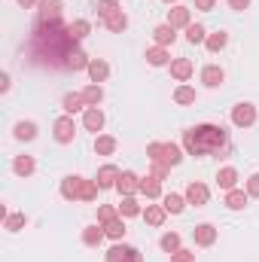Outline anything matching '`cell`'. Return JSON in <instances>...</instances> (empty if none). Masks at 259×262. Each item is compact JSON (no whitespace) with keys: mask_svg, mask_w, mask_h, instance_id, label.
Returning a JSON list of instances; mask_svg holds the SVG:
<instances>
[{"mask_svg":"<svg viewBox=\"0 0 259 262\" xmlns=\"http://www.w3.org/2000/svg\"><path fill=\"white\" fill-rule=\"evenodd\" d=\"M195 89L192 85H177L174 89V104H180V107H186V104H195Z\"/></svg>","mask_w":259,"mask_h":262,"instance_id":"1f68e13d","label":"cell"},{"mask_svg":"<svg viewBox=\"0 0 259 262\" xmlns=\"http://www.w3.org/2000/svg\"><path fill=\"white\" fill-rule=\"evenodd\" d=\"M247 198H250V195H247L244 189H229L223 204H226L229 210H244V207H247Z\"/></svg>","mask_w":259,"mask_h":262,"instance_id":"cb8c5ba5","label":"cell"},{"mask_svg":"<svg viewBox=\"0 0 259 262\" xmlns=\"http://www.w3.org/2000/svg\"><path fill=\"white\" fill-rule=\"evenodd\" d=\"M107 76H110V64H107L104 58H92V61H89V79H92V82L101 85Z\"/></svg>","mask_w":259,"mask_h":262,"instance_id":"2e32d148","label":"cell"},{"mask_svg":"<svg viewBox=\"0 0 259 262\" xmlns=\"http://www.w3.org/2000/svg\"><path fill=\"white\" fill-rule=\"evenodd\" d=\"M171 262H195V253L192 250H177V253H171Z\"/></svg>","mask_w":259,"mask_h":262,"instance_id":"ee69618b","label":"cell"},{"mask_svg":"<svg viewBox=\"0 0 259 262\" xmlns=\"http://www.w3.org/2000/svg\"><path fill=\"white\" fill-rule=\"evenodd\" d=\"M146 61L153 67H165V64H171L174 58H171V52H168V46H153V49H146V55H143Z\"/></svg>","mask_w":259,"mask_h":262,"instance_id":"5bb4252c","label":"cell"},{"mask_svg":"<svg viewBox=\"0 0 259 262\" xmlns=\"http://www.w3.org/2000/svg\"><path fill=\"white\" fill-rule=\"evenodd\" d=\"M107 262H143V256L131 244H116V247L107 250Z\"/></svg>","mask_w":259,"mask_h":262,"instance_id":"3957f363","label":"cell"},{"mask_svg":"<svg viewBox=\"0 0 259 262\" xmlns=\"http://www.w3.org/2000/svg\"><path fill=\"white\" fill-rule=\"evenodd\" d=\"M165 216H168L165 204H146V210H143V220H146L149 226H162V223H165Z\"/></svg>","mask_w":259,"mask_h":262,"instance_id":"d4e9b609","label":"cell"},{"mask_svg":"<svg viewBox=\"0 0 259 262\" xmlns=\"http://www.w3.org/2000/svg\"><path fill=\"white\" fill-rule=\"evenodd\" d=\"M168 174H171V168H168V165H162V162H153V177H159V180H168Z\"/></svg>","mask_w":259,"mask_h":262,"instance_id":"bcb514c9","label":"cell"},{"mask_svg":"<svg viewBox=\"0 0 259 262\" xmlns=\"http://www.w3.org/2000/svg\"><path fill=\"white\" fill-rule=\"evenodd\" d=\"M119 216V207H113V204H101L98 207V223L104 226V223H110V220H116Z\"/></svg>","mask_w":259,"mask_h":262,"instance_id":"b9f144b4","label":"cell"},{"mask_svg":"<svg viewBox=\"0 0 259 262\" xmlns=\"http://www.w3.org/2000/svg\"><path fill=\"white\" fill-rule=\"evenodd\" d=\"M95 152H98V156H113V152H116V137L98 134V137H95Z\"/></svg>","mask_w":259,"mask_h":262,"instance_id":"4316f807","label":"cell"},{"mask_svg":"<svg viewBox=\"0 0 259 262\" xmlns=\"http://www.w3.org/2000/svg\"><path fill=\"white\" fill-rule=\"evenodd\" d=\"M104 28H107V31H113V34H122V31L128 28V15L119 9V12H113L110 18H104Z\"/></svg>","mask_w":259,"mask_h":262,"instance_id":"484cf974","label":"cell"},{"mask_svg":"<svg viewBox=\"0 0 259 262\" xmlns=\"http://www.w3.org/2000/svg\"><path fill=\"white\" fill-rule=\"evenodd\" d=\"M229 6L241 12V9H247V6H250V0H229Z\"/></svg>","mask_w":259,"mask_h":262,"instance_id":"c3c4849f","label":"cell"},{"mask_svg":"<svg viewBox=\"0 0 259 262\" xmlns=\"http://www.w3.org/2000/svg\"><path fill=\"white\" fill-rule=\"evenodd\" d=\"M12 171H15L18 177H31V174L37 171V162H34V156H15V162H12Z\"/></svg>","mask_w":259,"mask_h":262,"instance_id":"603a6c76","label":"cell"},{"mask_svg":"<svg viewBox=\"0 0 259 262\" xmlns=\"http://www.w3.org/2000/svg\"><path fill=\"white\" fill-rule=\"evenodd\" d=\"M61 107H64L67 116H73V113H82V110H89V107H85V98H82V92H67L64 101H61Z\"/></svg>","mask_w":259,"mask_h":262,"instance_id":"7c38bea8","label":"cell"},{"mask_svg":"<svg viewBox=\"0 0 259 262\" xmlns=\"http://www.w3.org/2000/svg\"><path fill=\"white\" fill-rule=\"evenodd\" d=\"M95 9H98V18L104 21V18H110L113 12H119V3H116V0H98Z\"/></svg>","mask_w":259,"mask_h":262,"instance_id":"ab89813d","label":"cell"},{"mask_svg":"<svg viewBox=\"0 0 259 262\" xmlns=\"http://www.w3.org/2000/svg\"><path fill=\"white\" fill-rule=\"evenodd\" d=\"M82 125H85V131H98L104 128V113L98 110V107H89L85 113H82Z\"/></svg>","mask_w":259,"mask_h":262,"instance_id":"e0dca14e","label":"cell"},{"mask_svg":"<svg viewBox=\"0 0 259 262\" xmlns=\"http://www.w3.org/2000/svg\"><path fill=\"white\" fill-rule=\"evenodd\" d=\"M168 67H171V76H174L177 82H186V79L195 73V64L189 61V58H174Z\"/></svg>","mask_w":259,"mask_h":262,"instance_id":"9c48e42d","label":"cell"},{"mask_svg":"<svg viewBox=\"0 0 259 262\" xmlns=\"http://www.w3.org/2000/svg\"><path fill=\"white\" fill-rule=\"evenodd\" d=\"M37 3H40V0H18V6H21V9H34Z\"/></svg>","mask_w":259,"mask_h":262,"instance_id":"f907efd6","label":"cell"},{"mask_svg":"<svg viewBox=\"0 0 259 262\" xmlns=\"http://www.w3.org/2000/svg\"><path fill=\"white\" fill-rule=\"evenodd\" d=\"M217 186H220V189H226V192H229V189H235V186H238V171H235V168H229V165H226V168H220V171H217Z\"/></svg>","mask_w":259,"mask_h":262,"instance_id":"ffe728a7","label":"cell"},{"mask_svg":"<svg viewBox=\"0 0 259 262\" xmlns=\"http://www.w3.org/2000/svg\"><path fill=\"white\" fill-rule=\"evenodd\" d=\"M104 232H107V238H113V241H122L125 238V223H122V216H116V220H110V223H104Z\"/></svg>","mask_w":259,"mask_h":262,"instance_id":"f1b7e54d","label":"cell"},{"mask_svg":"<svg viewBox=\"0 0 259 262\" xmlns=\"http://www.w3.org/2000/svg\"><path fill=\"white\" fill-rule=\"evenodd\" d=\"M217 6V0H195V9H201V12H210Z\"/></svg>","mask_w":259,"mask_h":262,"instance_id":"7dc6e473","label":"cell"},{"mask_svg":"<svg viewBox=\"0 0 259 262\" xmlns=\"http://www.w3.org/2000/svg\"><path fill=\"white\" fill-rule=\"evenodd\" d=\"M192 238L198 247H210L213 241H217V229L210 226V223H201V226H195L192 229Z\"/></svg>","mask_w":259,"mask_h":262,"instance_id":"8fae6325","label":"cell"},{"mask_svg":"<svg viewBox=\"0 0 259 262\" xmlns=\"http://www.w3.org/2000/svg\"><path fill=\"white\" fill-rule=\"evenodd\" d=\"M153 40H156V46H171V43L177 40V28H171V25L165 21V25L153 28Z\"/></svg>","mask_w":259,"mask_h":262,"instance_id":"9a60e30c","label":"cell"},{"mask_svg":"<svg viewBox=\"0 0 259 262\" xmlns=\"http://www.w3.org/2000/svg\"><path fill=\"white\" fill-rule=\"evenodd\" d=\"M52 134H55L58 143H73V137H76V122H73V116H61V119H55Z\"/></svg>","mask_w":259,"mask_h":262,"instance_id":"277c9868","label":"cell"},{"mask_svg":"<svg viewBox=\"0 0 259 262\" xmlns=\"http://www.w3.org/2000/svg\"><path fill=\"white\" fill-rule=\"evenodd\" d=\"M119 216H143V207L137 204V198L134 195H125L122 198V204H119Z\"/></svg>","mask_w":259,"mask_h":262,"instance_id":"4dcf8cb0","label":"cell"},{"mask_svg":"<svg viewBox=\"0 0 259 262\" xmlns=\"http://www.w3.org/2000/svg\"><path fill=\"white\" fill-rule=\"evenodd\" d=\"M12 134H15V140H34L37 137V122H31V119L28 122H18Z\"/></svg>","mask_w":259,"mask_h":262,"instance_id":"d590c367","label":"cell"},{"mask_svg":"<svg viewBox=\"0 0 259 262\" xmlns=\"http://www.w3.org/2000/svg\"><path fill=\"white\" fill-rule=\"evenodd\" d=\"M82 180H85V177H64V180H61V198H64V201H79Z\"/></svg>","mask_w":259,"mask_h":262,"instance_id":"4fadbf2b","label":"cell"},{"mask_svg":"<svg viewBox=\"0 0 259 262\" xmlns=\"http://www.w3.org/2000/svg\"><path fill=\"white\" fill-rule=\"evenodd\" d=\"M162 149H165V143H149L146 146V159L149 162H162Z\"/></svg>","mask_w":259,"mask_h":262,"instance_id":"7bdbcfd3","label":"cell"},{"mask_svg":"<svg viewBox=\"0 0 259 262\" xmlns=\"http://www.w3.org/2000/svg\"><path fill=\"white\" fill-rule=\"evenodd\" d=\"M89 55L82 52V49H73L70 55H67V70H89Z\"/></svg>","mask_w":259,"mask_h":262,"instance_id":"f546056e","label":"cell"},{"mask_svg":"<svg viewBox=\"0 0 259 262\" xmlns=\"http://www.w3.org/2000/svg\"><path fill=\"white\" fill-rule=\"evenodd\" d=\"M168 25L171 28H189L192 21H189V6H174V9H168Z\"/></svg>","mask_w":259,"mask_h":262,"instance_id":"d6986e66","label":"cell"},{"mask_svg":"<svg viewBox=\"0 0 259 262\" xmlns=\"http://www.w3.org/2000/svg\"><path fill=\"white\" fill-rule=\"evenodd\" d=\"M226 43H229V34L226 31H217V34H207V52H223L226 49Z\"/></svg>","mask_w":259,"mask_h":262,"instance_id":"d6a6232c","label":"cell"},{"mask_svg":"<svg viewBox=\"0 0 259 262\" xmlns=\"http://www.w3.org/2000/svg\"><path fill=\"white\" fill-rule=\"evenodd\" d=\"M226 140H229V137H226V128H223V125H210V122L183 131V149H186L189 156H195V159L220 152V149L226 146Z\"/></svg>","mask_w":259,"mask_h":262,"instance_id":"6da1fadb","label":"cell"},{"mask_svg":"<svg viewBox=\"0 0 259 262\" xmlns=\"http://www.w3.org/2000/svg\"><path fill=\"white\" fill-rule=\"evenodd\" d=\"M201 82H204L207 89H220V85L226 82V73H223V67L207 64L204 70H201Z\"/></svg>","mask_w":259,"mask_h":262,"instance_id":"30bf717a","label":"cell"},{"mask_svg":"<svg viewBox=\"0 0 259 262\" xmlns=\"http://www.w3.org/2000/svg\"><path fill=\"white\" fill-rule=\"evenodd\" d=\"M247 195L259 198V174H250V177H247Z\"/></svg>","mask_w":259,"mask_h":262,"instance_id":"f6af8a7d","label":"cell"},{"mask_svg":"<svg viewBox=\"0 0 259 262\" xmlns=\"http://www.w3.org/2000/svg\"><path fill=\"white\" fill-rule=\"evenodd\" d=\"M116 189H119V195H134V192H140V177L134 174V171H122L119 174V180H116Z\"/></svg>","mask_w":259,"mask_h":262,"instance_id":"52a82bcc","label":"cell"},{"mask_svg":"<svg viewBox=\"0 0 259 262\" xmlns=\"http://www.w3.org/2000/svg\"><path fill=\"white\" fill-rule=\"evenodd\" d=\"M159 244H162L165 253H177V250H180V235H177V232H165Z\"/></svg>","mask_w":259,"mask_h":262,"instance_id":"74e56055","label":"cell"},{"mask_svg":"<svg viewBox=\"0 0 259 262\" xmlns=\"http://www.w3.org/2000/svg\"><path fill=\"white\" fill-rule=\"evenodd\" d=\"M180 162H183V149H180L177 143H165V149H162V165L177 168Z\"/></svg>","mask_w":259,"mask_h":262,"instance_id":"7402d4cb","label":"cell"},{"mask_svg":"<svg viewBox=\"0 0 259 262\" xmlns=\"http://www.w3.org/2000/svg\"><path fill=\"white\" fill-rule=\"evenodd\" d=\"M232 122H235L238 128H250V125L256 122V107L247 104V101L235 104V107H232Z\"/></svg>","mask_w":259,"mask_h":262,"instance_id":"7a4b0ae2","label":"cell"},{"mask_svg":"<svg viewBox=\"0 0 259 262\" xmlns=\"http://www.w3.org/2000/svg\"><path fill=\"white\" fill-rule=\"evenodd\" d=\"M162 3H168V6H171V3H174V6H177V0H162Z\"/></svg>","mask_w":259,"mask_h":262,"instance_id":"816d5d0a","label":"cell"},{"mask_svg":"<svg viewBox=\"0 0 259 262\" xmlns=\"http://www.w3.org/2000/svg\"><path fill=\"white\" fill-rule=\"evenodd\" d=\"M89 31H92V25L85 21V18H76V21H70V37L79 43V40H85L89 37Z\"/></svg>","mask_w":259,"mask_h":262,"instance_id":"8d00e7d4","label":"cell"},{"mask_svg":"<svg viewBox=\"0 0 259 262\" xmlns=\"http://www.w3.org/2000/svg\"><path fill=\"white\" fill-rule=\"evenodd\" d=\"M28 226V216L25 213H9V216H3V229L6 232H21Z\"/></svg>","mask_w":259,"mask_h":262,"instance_id":"e575fe53","label":"cell"},{"mask_svg":"<svg viewBox=\"0 0 259 262\" xmlns=\"http://www.w3.org/2000/svg\"><path fill=\"white\" fill-rule=\"evenodd\" d=\"M207 201H210V189H207L204 183L192 180V183L186 186V204H192V207H204Z\"/></svg>","mask_w":259,"mask_h":262,"instance_id":"8992f818","label":"cell"},{"mask_svg":"<svg viewBox=\"0 0 259 262\" xmlns=\"http://www.w3.org/2000/svg\"><path fill=\"white\" fill-rule=\"evenodd\" d=\"M61 9H64L61 0H40L37 3V18L40 21H58L61 18Z\"/></svg>","mask_w":259,"mask_h":262,"instance_id":"5b68a950","label":"cell"},{"mask_svg":"<svg viewBox=\"0 0 259 262\" xmlns=\"http://www.w3.org/2000/svg\"><path fill=\"white\" fill-rule=\"evenodd\" d=\"M104 238H107V232H104V226H98V223L82 229V244H85V247H98Z\"/></svg>","mask_w":259,"mask_h":262,"instance_id":"44dd1931","label":"cell"},{"mask_svg":"<svg viewBox=\"0 0 259 262\" xmlns=\"http://www.w3.org/2000/svg\"><path fill=\"white\" fill-rule=\"evenodd\" d=\"M186 40L198 46V43H207V31H204V25H189L186 28Z\"/></svg>","mask_w":259,"mask_h":262,"instance_id":"f35d334b","label":"cell"},{"mask_svg":"<svg viewBox=\"0 0 259 262\" xmlns=\"http://www.w3.org/2000/svg\"><path fill=\"white\" fill-rule=\"evenodd\" d=\"M140 195H146V198H162V180H159V177H153V174L140 177Z\"/></svg>","mask_w":259,"mask_h":262,"instance_id":"ac0fdd59","label":"cell"},{"mask_svg":"<svg viewBox=\"0 0 259 262\" xmlns=\"http://www.w3.org/2000/svg\"><path fill=\"white\" fill-rule=\"evenodd\" d=\"M165 210H168V213H183V210H186V195L168 192V195H165Z\"/></svg>","mask_w":259,"mask_h":262,"instance_id":"836d02e7","label":"cell"},{"mask_svg":"<svg viewBox=\"0 0 259 262\" xmlns=\"http://www.w3.org/2000/svg\"><path fill=\"white\" fill-rule=\"evenodd\" d=\"M119 168L116 165H104L101 171H98V177H95V183L101 186V189H116V180H119Z\"/></svg>","mask_w":259,"mask_h":262,"instance_id":"ba28073f","label":"cell"},{"mask_svg":"<svg viewBox=\"0 0 259 262\" xmlns=\"http://www.w3.org/2000/svg\"><path fill=\"white\" fill-rule=\"evenodd\" d=\"M0 92H9V73L0 76Z\"/></svg>","mask_w":259,"mask_h":262,"instance_id":"681fc988","label":"cell"},{"mask_svg":"<svg viewBox=\"0 0 259 262\" xmlns=\"http://www.w3.org/2000/svg\"><path fill=\"white\" fill-rule=\"evenodd\" d=\"M82 98H85V107H98V104L104 101V89H101L98 82H92V85L82 89Z\"/></svg>","mask_w":259,"mask_h":262,"instance_id":"83f0119b","label":"cell"},{"mask_svg":"<svg viewBox=\"0 0 259 262\" xmlns=\"http://www.w3.org/2000/svg\"><path fill=\"white\" fill-rule=\"evenodd\" d=\"M98 183L95 180H82V189H79V201H95L98 198Z\"/></svg>","mask_w":259,"mask_h":262,"instance_id":"60d3db41","label":"cell"}]
</instances>
